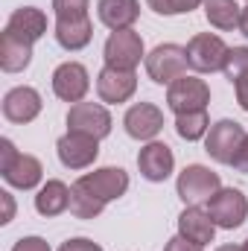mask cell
<instances>
[{
  "instance_id": "1",
  "label": "cell",
  "mask_w": 248,
  "mask_h": 251,
  "mask_svg": "<svg viewBox=\"0 0 248 251\" xmlns=\"http://www.w3.org/2000/svg\"><path fill=\"white\" fill-rule=\"evenodd\" d=\"M56 9V41L64 50H82L94 38L88 18V0H53Z\"/></svg>"
},
{
  "instance_id": "2",
  "label": "cell",
  "mask_w": 248,
  "mask_h": 251,
  "mask_svg": "<svg viewBox=\"0 0 248 251\" xmlns=\"http://www.w3.org/2000/svg\"><path fill=\"white\" fill-rule=\"evenodd\" d=\"M228 44L219 38V35H210V32H198L190 44H187V64L198 73H216V70H225L228 62Z\"/></svg>"
},
{
  "instance_id": "3",
  "label": "cell",
  "mask_w": 248,
  "mask_h": 251,
  "mask_svg": "<svg viewBox=\"0 0 248 251\" xmlns=\"http://www.w3.org/2000/svg\"><path fill=\"white\" fill-rule=\"evenodd\" d=\"M187 70V47L178 44H158L149 56H146V73L152 82L158 85H173L175 79H181Z\"/></svg>"
},
{
  "instance_id": "4",
  "label": "cell",
  "mask_w": 248,
  "mask_h": 251,
  "mask_svg": "<svg viewBox=\"0 0 248 251\" xmlns=\"http://www.w3.org/2000/svg\"><path fill=\"white\" fill-rule=\"evenodd\" d=\"M175 190H178L184 204L198 207V204L210 201V196H216V190H222V181H219V176L213 170H207L201 164H193V167H187L184 173L178 176Z\"/></svg>"
},
{
  "instance_id": "5",
  "label": "cell",
  "mask_w": 248,
  "mask_h": 251,
  "mask_svg": "<svg viewBox=\"0 0 248 251\" xmlns=\"http://www.w3.org/2000/svg\"><path fill=\"white\" fill-rule=\"evenodd\" d=\"M207 213L213 219L216 228H225V231H234L246 222L248 216V199L234 187H222L216 190V196H210L207 201Z\"/></svg>"
},
{
  "instance_id": "6",
  "label": "cell",
  "mask_w": 248,
  "mask_h": 251,
  "mask_svg": "<svg viewBox=\"0 0 248 251\" xmlns=\"http://www.w3.org/2000/svg\"><path fill=\"white\" fill-rule=\"evenodd\" d=\"M210 102V88L204 85V79L196 76H181L170 85L167 91V105L175 114H190V111H204Z\"/></svg>"
},
{
  "instance_id": "7",
  "label": "cell",
  "mask_w": 248,
  "mask_h": 251,
  "mask_svg": "<svg viewBox=\"0 0 248 251\" xmlns=\"http://www.w3.org/2000/svg\"><path fill=\"white\" fill-rule=\"evenodd\" d=\"M143 59V38L134 29H117L105 41V67L134 70Z\"/></svg>"
},
{
  "instance_id": "8",
  "label": "cell",
  "mask_w": 248,
  "mask_h": 251,
  "mask_svg": "<svg viewBox=\"0 0 248 251\" xmlns=\"http://www.w3.org/2000/svg\"><path fill=\"white\" fill-rule=\"evenodd\" d=\"M243 140H246V131H243V126L237 120H219L216 126H210V131H207L204 152L213 161H219V164H231L234 155L240 152Z\"/></svg>"
},
{
  "instance_id": "9",
  "label": "cell",
  "mask_w": 248,
  "mask_h": 251,
  "mask_svg": "<svg viewBox=\"0 0 248 251\" xmlns=\"http://www.w3.org/2000/svg\"><path fill=\"white\" fill-rule=\"evenodd\" d=\"M67 131L102 140L111 131V114L97 102H73V108L67 111Z\"/></svg>"
},
{
  "instance_id": "10",
  "label": "cell",
  "mask_w": 248,
  "mask_h": 251,
  "mask_svg": "<svg viewBox=\"0 0 248 251\" xmlns=\"http://www.w3.org/2000/svg\"><path fill=\"white\" fill-rule=\"evenodd\" d=\"M56 152H59V161H62L67 170H85V167H91L97 161L99 146H97V137L67 131L64 137H59Z\"/></svg>"
},
{
  "instance_id": "11",
  "label": "cell",
  "mask_w": 248,
  "mask_h": 251,
  "mask_svg": "<svg viewBox=\"0 0 248 251\" xmlns=\"http://www.w3.org/2000/svg\"><path fill=\"white\" fill-rule=\"evenodd\" d=\"M79 184L88 187L97 199H102L108 204L111 199H120L125 190H128V176H125V170H120V167H102V170L85 173L79 178Z\"/></svg>"
},
{
  "instance_id": "12",
  "label": "cell",
  "mask_w": 248,
  "mask_h": 251,
  "mask_svg": "<svg viewBox=\"0 0 248 251\" xmlns=\"http://www.w3.org/2000/svg\"><path fill=\"white\" fill-rule=\"evenodd\" d=\"M91 88V79H88V70L79 62H64L56 67L53 73V91L56 97L64 102H82V97L88 94Z\"/></svg>"
},
{
  "instance_id": "13",
  "label": "cell",
  "mask_w": 248,
  "mask_h": 251,
  "mask_svg": "<svg viewBox=\"0 0 248 251\" xmlns=\"http://www.w3.org/2000/svg\"><path fill=\"white\" fill-rule=\"evenodd\" d=\"M134 91H137V76H134V70L105 67V70L97 76V94H99L102 102L120 105V102H125Z\"/></svg>"
},
{
  "instance_id": "14",
  "label": "cell",
  "mask_w": 248,
  "mask_h": 251,
  "mask_svg": "<svg viewBox=\"0 0 248 251\" xmlns=\"http://www.w3.org/2000/svg\"><path fill=\"white\" fill-rule=\"evenodd\" d=\"M38 114H41V97L35 88L21 85L3 97V117L9 123H32Z\"/></svg>"
},
{
  "instance_id": "15",
  "label": "cell",
  "mask_w": 248,
  "mask_h": 251,
  "mask_svg": "<svg viewBox=\"0 0 248 251\" xmlns=\"http://www.w3.org/2000/svg\"><path fill=\"white\" fill-rule=\"evenodd\" d=\"M137 167H140V176L146 181H167L173 167H175V158H173V149L167 143H146L137 155Z\"/></svg>"
},
{
  "instance_id": "16",
  "label": "cell",
  "mask_w": 248,
  "mask_h": 251,
  "mask_svg": "<svg viewBox=\"0 0 248 251\" xmlns=\"http://www.w3.org/2000/svg\"><path fill=\"white\" fill-rule=\"evenodd\" d=\"M125 131L134 137V140H152L161 128H164V114L158 105L152 102H137L125 111Z\"/></svg>"
},
{
  "instance_id": "17",
  "label": "cell",
  "mask_w": 248,
  "mask_h": 251,
  "mask_svg": "<svg viewBox=\"0 0 248 251\" xmlns=\"http://www.w3.org/2000/svg\"><path fill=\"white\" fill-rule=\"evenodd\" d=\"M0 173H3V178H6L12 187L32 190L38 181H41L44 167H41V161H38V158H32V155H21V152H18L9 164H3V167H0Z\"/></svg>"
},
{
  "instance_id": "18",
  "label": "cell",
  "mask_w": 248,
  "mask_h": 251,
  "mask_svg": "<svg viewBox=\"0 0 248 251\" xmlns=\"http://www.w3.org/2000/svg\"><path fill=\"white\" fill-rule=\"evenodd\" d=\"M6 29H9L12 35H18V38H24V41L35 44V41L47 32V18H44V12H41V9H35V6H21V9H15V12H12V18H9Z\"/></svg>"
},
{
  "instance_id": "19",
  "label": "cell",
  "mask_w": 248,
  "mask_h": 251,
  "mask_svg": "<svg viewBox=\"0 0 248 251\" xmlns=\"http://www.w3.org/2000/svg\"><path fill=\"white\" fill-rule=\"evenodd\" d=\"M178 234L196 243V246H207L213 243V234H216V225L210 219L207 210H198V207H187L184 213L178 216Z\"/></svg>"
},
{
  "instance_id": "20",
  "label": "cell",
  "mask_w": 248,
  "mask_h": 251,
  "mask_svg": "<svg viewBox=\"0 0 248 251\" xmlns=\"http://www.w3.org/2000/svg\"><path fill=\"white\" fill-rule=\"evenodd\" d=\"M97 12H99V21L117 32V29H131V24L140 15V3L137 0H99Z\"/></svg>"
},
{
  "instance_id": "21",
  "label": "cell",
  "mask_w": 248,
  "mask_h": 251,
  "mask_svg": "<svg viewBox=\"0 0 248 251\" xmlns=\"http://www.w3.org/2000/svg\"><path fill=\"white\" fill-rule=\"evenodd\" d=\"M29 59H32V44L12 35L9 29H3V35H0V67L6 73H18L29 64Z\"/></svg>"
},
{
  "instance_id": "22",
  "label": "cell",
  "mask_w": 248,
  "mask_h": 251,
  "mask_svg": "<svg viewBox=\"0 0 248 251\" xmlns=\"http://www.w3.org/2000/svg\"><path fill=\"white\" fill-rule=\"evenodd\" d=\"M70 207V187L64 181H47L35 196V210L41 216H59Z\"/></svg>"
},
{
  "instance_id": "23",
  "label": "cell",
  "mask_w": 248,
  "mask_h": 251,
  "mask_svg": "<svg viewBox=\"0 0 248 251\" xmlns=\"http://www.w3.org/2000/svg\"><path fill=\"white\" fill-rule=\"evenodd\" d=\"M204 15L216 29H234L240 26L243 9L237 6V0H204Z\"/></svg>"
},
{
  "instance_id": "24",
  "label": "cell",
  "mask_w": 248,
  "mask_h": 251,
  "mask_svg": "<svg viewBox=\"0 0 248 251\" xmlns=\"http://www.w3.org/2000/svg\"><path fill=\"white\" fill-rule=\"evenodd\" d=\"M102 207H105V201H102V199H97L91 190L82 187L79 181L70 187V210H73V216H76V219H94V216H99V213H102Z\"/></svg>"
},
{
  "instance_id": "25",
  "label": "cell",
  "mask_w": 248,
  "mask_h": 251,
  "mask_svg": "<svg viewBox=\"0 0 248 251\" xmlns=\"http://www.w3.org/2000/svg\"><path fill=\"white\" fill-rule=\"evenodd\" d=\"M207 126H210L207 111H190V114H178L175 131H178V137H184V140H198V137H204Z\"/></svg>"
},
{
  "instance_id": "26",
  "label": "cell",
  "mask_w": 248,
  "mask_h": 251,
  "mask_svg": "<svg viewBox=\"0 0 248 251\" xmlns=\"http://www.w3.org/2000/svg\"><path fill=\"white\" fill-rule=\"evenodd\" d=\"M225 76L231 82L248 79V47H234L228 50V62H225Z\"/></svg>"
},
{
  "instance_id": "27",
  "label": "cell",
  "mask_w": 248,
  "mask_h": 251,
  "mask_svg": "<svg viewBox=\"0 0 248 251\" xmlns=\"http://www.w3.org/2000/svg\"><path fill=\"white\" fill-rule=\"evenodd\" d=\"M149 9H155L158 15H184V12H193L198 9L204 0H146Z\"/></svg>"
},
{
  "instance_id": "28",
  "label": "cell",
  "mask_w": 248,
  "mask_h": 251,
  "mask_svg": "<svg viewBox=\"0 0 248 251\" xmlns=\"http://www.w3.org/2000/svg\"><path fill=\"white\" fill-rule=\"evenodd\" d=\"M12 251H50V246H47L41 237H24V240L15 243Z\"/></svg>"
},
{
  "instance_id": "29",
  "label": "cell",
  "mask_w": 248,
  "mask_h": 251,
  "mask_svg": "<svg viewBox=\"0 0 248 251\" xmlns=\"http://www.w3.org/2000/svg\"><path fill=\"white\" fill-rule=\"evenodd\" d=\"M59 251H102L97 243H91V240H85V237H76V240H67L62 243V249Z\"/></svg>"
},
{
  "instance_id": "30",
  "label": "cell",
  "mask_w": 248,
  "mask_h": 251,
  "mask_svg": "<svg viewBox=\"0 0 248 251\" xmlns=\"http://www.w3.org/2000/svg\"><path fill=\"white\" fill-rule=\"evenodd\" d=\"M231 167H234L237 173H248V134H246V140H243V146H240V152L234 155Z\"/></svg>"
},
{
  "instance_id": "31",
  "label": "cell",
  "mask_w": 248,
  "mask_h": 251,
  "mask_svg": "<svg viewBox=\"0 0 248 251\" xmlns=\"http://www.w3.org/2000/svg\"><path fill=\"white\" fill-rule=\"evenodd\" d=\"M164 251H201V246L190 243V240H184V237L178 234V237H173V240L167 243V249H164Z\"/></svg>"
},
{
  "instance_id": "32",
  "label": "cell",
  "mask_w": 248,
  "mask_h": 251,
  "mask_svg": "<svg viewBox=\"0 0 248 251\" xmlns=\"http://www.w3.org/2000/svg\"><path fill=\"white\" fill-rule=\"evenodd\" d=\"M234 88H237V102L243 105L248 111V79H240V82H234Z\"/></svg>"
},
{
  "instance_id": "33",
  "label": "cell",
  "mask_w": 248,
  "mask_h": 251,
  "mask_svg": "<svg viewBox=\"0 0 248 251\" xmlns=\"http://www.w3.org/2000/svg\"><path fill=\"white\" fill-rule=\"evenodd\" d=\"M0 199H3V204H6V213H3V219H0V222H9V219H12V210H15L12 196H9V193H0Z\"/></svg>"
},
{
  "instance_id": "34",
  "label": "cell",
  "mask_w": 248,
  "mask_h": 251,
  "mask_svg": "<svg viewBox=\"0 0 248 251\" xmlns=\"http://www.w3.org/2000/svg\"><path fill=\"white\" fill-rule=\"evenodd\" d=\"M240 32L248 38V6L243 9V15H240Z\"/></svg>"
},
{
  "instance_id": "35",
  "label": "cell",
  "mask_w": 248,
  "mask_h": 251,
  "mask_svg": "<svg viewBox=\"0 0 248 251\" xmlns=\"http://www.w3.org/2000/svg\"><path fill=\"white\" fill-rule=\"evenodd\" d=\"M216 251H243V249H240V246H219Z\"/></svg>"
},
{
  "instance_id": "36",
  "label": "cell",
  "mask_w": 248,
  "mask_h": 251,
  "mask_svg": "<svg viewBox=\"0 0 248 251\" xmlns=\"http://www.w3.org/2000/svg\"><path fill=\"white\" fill-rule=\"evenodd\" d=\"M243 251H248V240H246V246H243Z\"/></svg>"
}]
</instances>
